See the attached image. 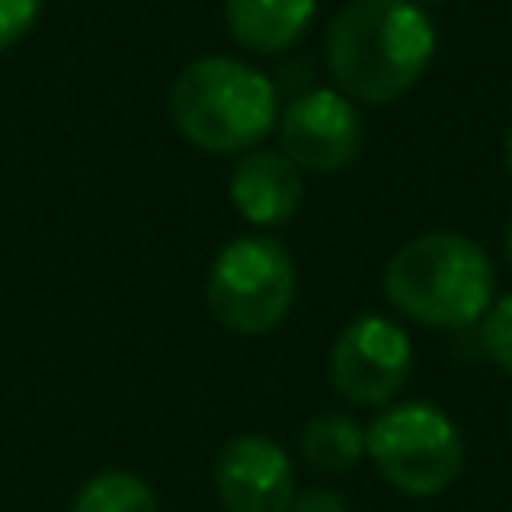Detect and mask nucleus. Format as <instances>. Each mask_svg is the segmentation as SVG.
<instances>
[{"instance_id":"f257e3e1","label":"nucleus","mask_w":512,"mask_h":512,"mask_svg":"<svg viewBox=\"0 0 512 512\" xmlns=\"http://www.w3.org/2000/svg\"><path fill=\"white\" fill-rule=\"evenodd\" d=\"M436 24L408 0H348L324 32V68L352 104L400 100L432 64Z\"/></svg>"},{"instance_id":"f03ea898","label":"nucleus","mask_w":512,"mask_h":512,"mask_svg":"<svg viewBox=\"0 0 512 512\" xmlns=\"http://www.w3.org/2000/svg\"><path fill=\"white\" fill-rule=\"evenodd\" d=\"M384 300L412 324L460 332L496 300V264L464 232H424L388 256Z\"/></svg>"},{"instance_id":"7ed1b4c3","label":"nucleus","mask_w":512,"mask_h":512,"mask_svg":"<svg viewBox=\"0 0 512 512\" xmlns=\"http://www.w3.org/2000/svg\"><path fill=\"white\" fill-rule=\"evenodd\" d=\"M176 132L216 156H240L256 148L280 116V92L268 72L236 56H196L184 64L168 92Z\"/></svg>"},{"instance_id":"20e7f679","label":"nucleus","mask_w":512,"mask_h":512,"mask_svg":"<svg viewBox=\"0 0 512 512\" xmlns=\"http://www.w3.org/2000/svg\"><path fill=\"white\" fill-rule=\"evenodd\" d=\"M364 456L404 496H440L464 472V436L432 400H392L364 428Z\"/></svg>"},{"instance_id":"39448f33","label":"nucleus","mask_w":512,"mask_h":512,"mask_svg":"<svg viewBox=\"0 0 512 512\" xmlns=\"http://www.w3.org/2000/svg\"><path fill=\"white\" fill-rule=\"evenodd\" d=\"M208 312L236 336H264L296 304V260L272 232L232 236L208 268Z\"/></svg>"},{"instance_id":"423d86ee","label":"nucleus","mask_w":512,"mask_h":512,"mask_svg":"<svg viewBox=\"0 0 512 512\" xmlns=\"http://www.w3.org/2000/svg\"><path fill=\"white\" fill-rule=\"evenodd\" d=\"M412 376L408 332L380 312L352 316L328 348V380L356 408L392 404Z\"/></svg>"},{"instance_id":"0eeeda50","label":"nucleus","mask_w":512,"mask_h":512,"mask_svg":"<svg viewBox=\"0 0 512 512\" xmlns=\"http://www.w3.org/2000/svg\"><path fill=\"white\" fill-rule=\"evenodd\" d=\"M280 152L300 172H340L364 148V116L360 108L336 88H308L288 100L276 116Z\"/></svg>"},{"instance_id":"6e6552de","label":"nucleus","mask_w":512,"mask_h":512,"mask_svg":"<svg viewBox=\"0 0 512 512\" xmlns=\"http://www.w3.org/2000/svg\"><path fill=\"white\" fill-rule=\"evenodd\" d=\"M212 488L224 512H288L296 496V468L272 436L240 432L216 452Z\"/></svg>"},{"instance_id":"1a4fd4ad","label":"nucleus","mask_w":512,"mask_h":512,"mask_svg":"<svg viewBox=\"0 0 512 512\" xmlns=\"http://www.w3.org/2000/svg\"><path fill=\"white\" fill-rule=\"evenodd\" d=\"M228 200L248 224H256V232H272L296 216L304 172L280 148H248L228 176Z\"/></svg>"},{"instance_id":"9d476101","label":"nucleus","mask_w":512,"mask_h":512,"mask_svg":"<svg viewBox=\"0 0 512 512\" xmlns=\"http://www.w3.org/2000/svg\"><path fill=\"white\" fill-rule=\"evenodd\" d=\"M316 0H224L228 36L252 56L288 52L312 24Z\"/></svg>"},{"instance_id":"9b49d317","label":"nucleus","mask_w":512,"mask_h":512,"mask_svg":"<svg viewBox=\"0 0 512 512\" xmlns=\"http://www.w3.org/2000/svg\"><path fill=\"white\" fill-rule=\"evenodd\" d=\"M300 460L324 476L352 472L364 460V424L348 412H316L300 428Z\"/></svg>"},{"instance_id":"f8f14e48","label":"nucleus","mask_w":512,"mask_h":512,"mask_svg":"<svg viewBox=\"0 0 512 512\" xmlns=\"http://www.w3.org/2000/svg\"><path fill=\"white\" fill-rule=\"evenodd\" d=\"M68 512H160V508L144 476L128 468H104L76 488Z\"/></svg>"},{"instance_id":"ddd939ff","label":"nucleus","mask_w":512,"mask_h":512,"mask_svg":"<svg viewBox=\"0 0 512 512\" xmlns=\"http://www.w3.org/2000/svg\"><path fill=\"white\" fill-rule=\"evenodd\" d=\"M480 344H484L488 360L512 376V292L496 296L488 304V312L480 316Z\"/></svg>"},{"instance_id":"4468645a","label":"nucleus","mask_w":512,"mask_h":512,"mask_svg":"<svg viewBox=\"0 0 512 512\" xmlns=\"http://www.w3.org/2000/svg\"><path fill=\"white\" fill-rule=\"evenodd\" d=\"M44 0H0V52L16 48L40 20Z\"/></svg>"},{"instance_id":"2eb2a0df","label":"nucleus","mask_w":512,"mask_h":512,"mask_svg":"<svg viewBox=\"0 0 512 512\" xmlns=\"http://www.w3.org/2000/svg\"><path fill=\"white\" fill-rule=\"evenodd\" d=\"M288 512H348V500H344L336 488L316 484V488H304V492L296 488V496H292Z\"/></svg>"},{"instance_id":"dca6fc26","label":"nucleus","mask_w":512,"mask_h":512,"mask_svg":"<svg viewBox=\"0 0 512 512\" xmlns=\"http://www.w3.org/2000/svg\"><path fill=\"white\" fill-rule=\"evenodd\" d=\"M504 164H508V172H512V124H508V132H504Z\"/></svg>"},{"instance_id":"f3484780","label":"nucleus","mask_w":512,"mask_h":512,"mask_svg":"<svg viewBox=\"0 0 512 512\" xmlns=\"http://www.w3.org/2000/svg\"><path fill=\"white\" fill-rule=\"evenodd\" d=\"M504 256H508V264H512V220H508V228H504Z\"/></svg>"},{"instance_id":"a211bd4d","label":"nucleus","mask_w":512,"mask_h":512,"mask_svg":"<svg viewBox=\"0 0 512 512\" xmlns=\"http://www.w3.org/2000/svg\"><path fill=\"white\" fill-rule=\"evenodd\" d=\"M408 4H416V8H432V4H444V0H408Z\"/></svg>"}]
</instances>
